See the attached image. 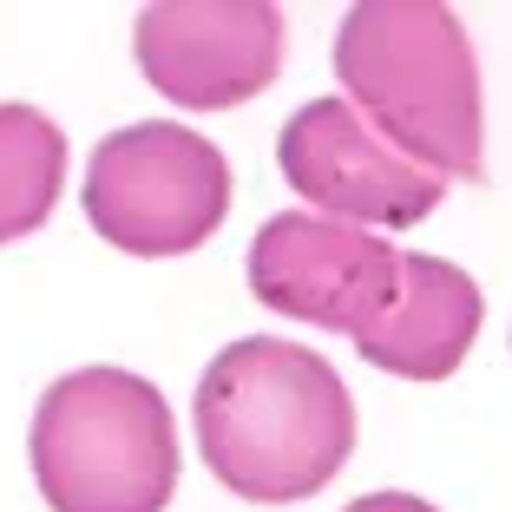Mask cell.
I'll return each instance as SVG.
<instances>
[{"instance_id": "cell-7", "label": "cell", "mask_w": 512, "mask_h": 512, "mask_svg": "<svg viewBox=\"0 0 512 512\" xmlns=\"http://www.w3.org/2000/svg\"><path fill=\"white\" fill-rule=\"evenodd\" d=\"M138 73L191 112L243 106L283 66V14L270 0H158L132 27Z\"/></svg>"}, {"instance_id": "cell-5", "label": "cell", "mask_w": 512, "mask_h": 512, "mask_svg": "<svg viewBox=\"0 0 512 512\" xmlns=\"http://www.w3.org/2000/svg\"><path fill=\"white\" fill-rule=\"evenodd\" d=\"M401 263L407 256L381 230L335 224L322 211H276L250 243V296L289 322L362 342L401 296Z\"/></svg>"}, {"instance_id": "cell-9", "label": "cell", "mask_w": 512, "mask_h": 512, "mask_svg": "<svg viewBox=\"0 0 512 512\" xmlns=\"http://www.w3.org/2000/svg\"><path fill=\"white\" fill-rule=\"evenodd\" d=\"M66 178V132L33 106H0V243L53 217Z\"/></svg>"}, {"instance_id": "cell-10", "label": "cell", "mask_w": 512, "mask_h": 512, "mask_svg": "<svg viewBox=\"0 0 512 512\" xmlns=\"http://www.w3.org/2000/svg\"><path fill=\"white\" fill-rule=\"evenodd\" d=\"M348 512H440V506H427V499H414V493H368Z\"/></svg>"}, {"instance_id": "cell-2", "label": "cell", "mask_w": 512, "mask_h": 512, "mask_svg": "<svg viewBox=\"0 0 512 512\" xmlns=\"http://www.w3.org/2000/svg\"><path fill=\"white\" fill-rule=\"evenodd\" d=\"M335 79L381 138L440 178H480V66L467 27L440 0H362L335 33Z\"/></svg>"}, {"instance_id": "cell-4", "label": "cell", "mask_w": 512, "mask_h": 512, "mask_svg": "<svg viewBox=\"0 0 512 512\" xmlns=\"http://www.w3.org/2000/svg\"><path fill=\"white\" fill-rule=\"evenodd\" d=\"M230 211L224 151L191 125H119L99 138L86 171V217L112 250L184 256Z\"/></svg>"}, {"instance_id": "cell-6", "label": "cell", "mask_w": 512, "mask_h": 512, "mask_svg": "<svg viewBox=\"0 0 512 512\" xmlns=\"http://www.w3.org/2000/svg\"><path fill=\"white\" fill-rule=\"evenodd\" d=\"M276 165L302 191V204L362 230H414L447 197L440 171H427L394 138H381V125L348 99H309L289 112L283 138H276Z\"/></svg>"}, {"instance_id": "cell-3", "label": "cell", "mask_w": 512, "mask_h": 512, "mask_svg": "<svg viewBox=\"0 0 512 512\" xmlns=\"http://www.w3.org/2000/svg\"><path fill=\"white\" fill-rule=\"evenodd\" d=\"M33 480L53 512H165L178 493V434L151 381L73 368L33 407Z\"/></svg>"}, {"instance_id": "cell-1", "label": "cell", "mask_w": 512, "mask_h": 512, "mask_svg": "<svg viewBox=\"0 0 512 512\" xmlns=\"http://www.w3.org/2000/svg\"><path fill=\"white\" fill-rule=\"evenodd\" d=\"M355 401L316 348L243 335L197 381V453L256 506L309 499L348 467Z\"/></svg>"}, {"instance_id": "cell-8", "label": "cell", "mask_w": 512, "mask_h": 512, "mask_svg": "<svg viewBox=\"0 0 512 512\" xmlns=\"http://www.w3.org/2000/svg\"><path fill=\"white\" fill-rule=\"evenodd\" d=\"M480 283L447 256H407L401 263V296L381 316L375 335H362V362H375L381 375L401 381H447L453 368L467 362L473 335H480Z\"/></svg>"}]
</instances>
